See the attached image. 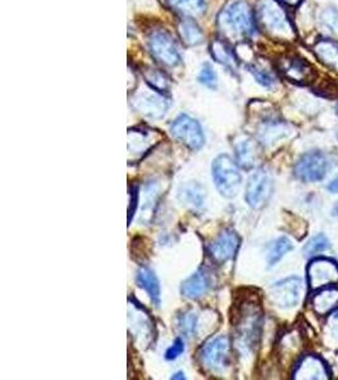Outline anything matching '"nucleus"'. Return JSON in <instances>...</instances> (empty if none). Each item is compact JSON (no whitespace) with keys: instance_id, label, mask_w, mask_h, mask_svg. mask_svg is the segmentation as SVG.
<instances>
[{"instance_id":"f8f14e48","label":"nucleus","mask_w":338,"mask_h":380,"mask_svg":"<svg viewBox=\"0 0 338 380\" xmlns=\"http://www.w3.org/2000/svg\"><path fill=\"white\" fill-rule=\"evenodd\" d=\"M241 246L240 235L232 228H224L208 246V255L214 264L224 265L236 258Z\"/></svg>"},{"instance_id":"4c0bfd02","label":"nucleus","mask_w":338,"mask_h":380,"mask_svg":"<svg viewBox=\"0 0 338 380\" xmlns=\"http://www.w3.org/2000/svg\"><path fill=\"white\" fill-rule=\"evenodd\" d=\"M332 216H338V202L333 207V209H332Z\"/></svg>"},{"instance_id":"393cba45","label":"nucleus","mask_w":338,"mask_h":380,"mask_svg":"<svg viewBox=\"0 0 338 380\" xmlns=\"http://www.w3.org/2000/svg\"><path fill=\"white\" fill-rule=\"evenodd\" d=\"M212 56L219 64L224 65L230 69H235L237 66L236 55L230 45H227L222 39L214 41L211 46Z\"/></svg>"},{"instance_id":"c756f323","label":"nucleus","mask_w":338,"mask_h":380,"mask_svg":"<svg viewBox=\"0 0 338 380\" xmlns=\"http://www.w3.org/2000/svg\"><path fill=\"white\" fill-rule=\"evenodd\" d=\"M178 329L186 337L195 335L198 329V318L193 312H184L178 317Z\"/></svg>"},{"instance_id":"39448f33","label":"nucleus","mask_w":338,"mask_h":380,"mask_svg":"<svg viewBox=\"0 0 338 380\" xmlns=\"http://www.w3.org/2000/svg\"><path fill=\"white\" fill-rule=\"evenodd\" d=\"M232 346L228 336H218L205 342L198 353L200 364L212 373H222L230 365Z\"/></svg>"},{"instance_id":"ea45409f","label":"nucleus","mask_w":338,"mask_h":380,"mask_svg":"<svg viewBox=\"0 0 338 380\" xmlns=\"http://www.w3.org/2000/svg\"><path fill=\"white\" fill-rule=\"evenodd\" d=\"M336 110H337V114H338V104H337V107H336Z\"/></svg>"},{"instance_id":"473e14b6","label":"nucleus","mask_w":338,"mask_h":380,"mask_svg":"<svg viewBox=\"0 0 338 380\" xmlns=\"http://www.w3.org/2000/svg\"><path fill=\"white\" fill-rule=\"evenodd\" d=\"M186 351V343L181 337L175 339L173 345L166 350L165 359L166 360L173 361L178 359L180 355Z\"/></svg>"},{"instance_id":"6ab92c4d","label":"nucleus","mask_w":338,"mask_h":380,"mask_svg":"<svg viewBox=\"0 0 338 380\" xmlns=\"http://www.w3.org/2000/svg\"><path fill=\"white\" fill-rule=\"evenodd\" d=\"M179 200L181 204L189 207L193 211H202L204 207L205 190L198 183H186L179 189Z\"/></svg>"},{"instance_id":"a211bd4d","label":"nucleus","mask_w":338,"mask_h":380,"mask_svg":"<svg viewBox=\"0 0 338 380\" xmlns=\"http://www.w3.org/2000/svg\"><path fill=\"white\" fill-rule=\"evenodd\" d=\"M235 155L237 165L243 170H251L255 168L259 152L257 145L249 137H243L235 143Z\"/></svg>"},{"instance_id":"2f4dec72","label":"nucleus","mask_w":338,"mask_h":380,"mask_svg":"<svg viewBox=\"0 0 338 380\" xmlns=\"http://www.w3.org/2000/svg\"><path fill=\"white\" fill-rule=\"evenodd\" d=\"M198 81L208 89H217V74L209 63H205L202 66V69L199 71Z\"/></svg>"},{"instance_id":"aec40b11","label":"nucleus","mask_w":338,"mask_h":380,"mask_svg":"<svg viewBox=\"0 0 338 380\" xmlns=\"http://www.w3.org/2000/svg\"><path fill=\"white\" fill-rule=\"evenodd\" d=\"M136 283L146 291L155 306H160L161 288H160L159 279L156 277L155 271L147 266H141L136 274Z\"/></svg>"},{"instance_id":"e433bc0d","label":"nucleus","mask_w":338,"mask_h":380,"mask_svg":"<svg viewBox=\"0 0 338 380\" xmlns=\"http://www.w3.org/2000/svg\"><path fill=\"white\" fill-rule=\"evenodd\" d=\"M171 379H186V376H184V373H183V372H179V373L173 375Z\"/></svg>"},{"instance_id":"cd10ccee","label":"nucleus","mask_w":338,"mask_h":380,"mask_svg":"<svg viewBox=\"0 0 338 380\" xmlns=\"http://www.w3.org/2000/svg\"><path fill=\"white\" fill-rule=\"evenodd\" d=\"M330 247H331L330 240L327 239V236L323 233H319L306 242V245L304 246V255L308 258L317 256L320 252L327 251Z\"/></svg>"},{"instance_id":"bb28decb","label":"nucleus","mask_w":338,"mask_h":380,"mask_svg":"<svg viewBox=\"0 0 338 380\" xmlns=\"http://www.w3.org/2000/svg\"><path fill=\"white\" fill-rule=\"evenodd\" d=\"M249 72L254 77L256 81L259 84L266 88V89H271L276 85V78H275L274 74L271 71H268V69L262 67L260 65H249Z\"/></svg>"},{"instance_id":"f03ea898","label":"nucleus","mask_w":338,"mask_h":380,"mask_svg":"<svg viewBox=\"0 0 338 380\" xmlns=\"http://www.w3.org/2000/svg\"><path fill=\"white\" fill-rule=\"evenodd\" d=\"M219 30L232 39H246L254 37L256 33V14L247 3H230L218 15Z\"/></svg>"},{"instance_id":"c9c22d12","label":"nucleus","mask_w":338,"mask_h":380,"mask_svg":"<svg viewBox=\"0 0 338 380\" xmlns=\"http://www.w3.org/2000/svg\"><path fill=\"white\" fill-rule=\"evenodd\" d=\"M279 1L287 7H298L303 0H279Z\"/></svg>"},{"instance_id":"6e6552de","label":"nucleus","mask_w":338,"mask_h":380,"mask_svg":"<svg viewBox=\"0 0 338 380\" xmlns=\"http://www.w3.org/2000/svg\"><path fill=\"white\" fill-rule=\"evenodd\" d=\"M148 48L152 58L166 67H176L181 64V55L173 37L165 31H153L148 36Z\"/></svg>"},{"instance_id":"72a5a7b5","label":"nucleus","mask_w":338,"mask_h":380,"mask_svg":"<svg viewBox=\"0 0 338 380\" xmlns=\"http://www.w3.org/2000/svg\"><path fill=\"white\" fill-rule=\"evenodd\" d=\"M138 195H140L138 187L132 188V190H131V204L128 207V223H131V218L134 217L136 207L138 203Z\"/></svg>"},{"instance_id":"f704fd0d","label":"nucleus","mask_w":338,"mask_h":380,"mask_svg":"<svg viewBox=\"0 0 338 380\" xmlns=\"http://www.w3.org/2000/svg\"><path fill=\"white\" fill-rule=\"evenodd\" d=\"M327 189H328L331 193H338V176L337 178H334V179L328 184Z\"/></svg>"},{"instance_id":"9b49d317","label":"nucleus","mask_w":338,"mask_h":380,"mask_svg":"<svg viewBox=\"0 0 338 380\" xmlns=\"http://www.w3.org/2000/svg\"><path fill=\"white\" fill-rule=\"evenodd\" d=\"M303 293V282L299 277H289L273 284L268 289V296L275 306L289 310L294 308Z\"/></svg>"},{"instance_id":"7ed1b4c3","label":"nucleus","mask_w":338,"mask_h":380,"mask_svg":"<svg viewBox=\"0 0 338 380\" xmlns=\"http://www.w3.org/2000/svg\"><path fill=\"white\" fill-rule=\"evenodd\" d=\"M256 20L264 31L281 41H294L297 32L292 20L279 0H259Z\"/></svg>"},{"instance_id":"c85d7f7f","label":"nucleus","mask_w":338,"mask_h":380,"mask_svg":"<svg viewBox=\"0 0 338 380\" xmlns=\"http://www.w3.org/2000/svg\"><path fill=\"white\" fill-rule=\"evenodd\" d=\"M319 23L331 34L338 37V9L334 7H325L319 13Z\"/></svg>"},{"instance_id":"412c9836","label":"nucleus","mask_w":338,"mask_h":380,"mask_svg":"<svg viewBox=\"0 0 338 380\" xmlns=\"http://www.w3.org/2000/svg\"><path fill=\"white\" fill-rule=\"evenodd\" d=\"M313 51L322 64L338 72V41L319 39L313 46Z\"/></svg>"},{"instance_id":"4468645a","label":"nucleus","mask_w":338,"mask_h":380,"mask_svg":"<svg viewBox=\"0 0 338 380\" xmlns=\"http://www.w3.org/2000/svg\"><path fill=\"white\" fill-rule=\"evenodd\" d=\"M134 104L136 110H138L141 114L148 118H153V119H160L165 116L170 102L169 99H166L164 93L150 89V91L138 93L134 97Z\"/></svg>"},{"instance_id":"423d86ee","label":"nucleus","mask_w":338,"mask_h":380,"mask_svg":"<svg viewBox=\"0 0 338 380\" xmlns=\"http://www.w3.org/2000/svg\"><path fill=\"white\" fill-rule=\"evenodd\" d=\"M306 283L311 291L338 285V263L333 258L317 256L306 266Z\"/></svg>"},{"instance_id":"9d476101","label":"nucleus","mask_w":338,"mask_h":380,"mask_svg":"<svg viewBox=\"0 0 338 380\" xmlns=\"http://www.w3.org/2000/svg\"><path fill=\"white\" fill-rule=\"evenodd\" d=\"M330 169L327 156L320 151H311L300 157L294 166V175L304 183L323 181Z\"/></svg>"},{"instance_id":"2eb2a0df","label":"nucleus","mask_w":338,"mask_h":380,"mask_svg":"<svg viewBox=\"0 0 338 380\" xmlns=\"http://www.w3.org/2000/svg\"><path fill=\"white\" fill-rule=\"evenodd\" d=\"M294 379H330V372L325 361L316 355H306L300 359L293 372Z\"/></svg>"},{"instance_id":"f257e3e1","label":"nucleus","mask_w":338,"mask_h":380,"mask_svg":"<svg viewBox=\"0 0 338 380\" xmlns=\"http://www.w3.org/2000/svg\"><path fill=\"white\" fill-rule=\"evenodd\" d=\"M262 321L261 306L255 298H243L241 304H237L232 315V323L236 329L237 348L242 354H249L259 346Z\"/></svg>"},{"instance_id":"1a4fd4ad","label":"nucleus","mask_w":338,"mask_h":380,"mask_svg":"<svg viewBox=\"0 0 338 380\" xmlns=\"http://www.w3.org/2000/svg\"><path fill=\"white\" fill-rule=\"evenodd\" d=\"M274 193V181L266 169H257L249 176L246 187V202L254 209H261L266 206Z\"/></svg>"},{"instance_id":"f3484780","label":"nucleus","mask_w":338,"mask_h":380,"mask_svg":"<svg viewBox=\"0 0 338 380\" xmlns=\"http://www.w3.org/2000/svg\"><path fill=\"white\" fill-rule=\"evenodd\" d=\"M311 307L318 316H328L338 310V285L316 290L311 296Z\"/></svg>"},{"instance_id":"dca6fc26","label":"nucleus","mask_w":338,"mask_h":380,"mask_svg":"<svg viewBox=\"0 0 338 380\" xmlns=\"http://www.w3.org/2000/svg\"><path fill=\"white\" fill-rule=\"evenodd\" d=\"M211 288V271L205 268H200L199 270L195 271L193 275L183 282L180 287V293L188 299L195 301L205 296Z\"/></svg>"},{"instance_id":"7c9ffc66","label":"nucleus","mask_w":338,"mask_h":380,"mask_svg":"<svg viewBox=\"0 0 338 380\" xmlns=\"http://www.w3.org/2000/svg\"><path fill=\"white\" fill-rule=\"evenodd\" d=\"M147 84L151 86L153 91H160V93H165L169 89V79L166 77L162 71L160 70H148L145 74Z\"/></svg>"},{"instance_id":"a19ab883","label":"nucleus","mask_w":338,"mask_h":380,"mask_svg":"<svg viewBox=\"0 0 338 380\" xmlns=\"http://www.w3.org/2000/svg\"><path fill=\"white\" fill-rule=\"evenodd\" d=\"M336 136H337V138H338V131H337V133H336Z\"/></svg>"},{"instance_id":"20e7f679","label":"nucleus","mask_w":338,"mask_h":380,"mask_svg":"<svg viewBox=\"0 0 338 380\" xmlns=\"http://www.w3.org/2000/svg\"><path fill=\"white\" fill-rule=\"evenodd\" d=\"M238 168L240 166L237 165L236 160L226 154L217 156L212 164L213 181L218 192L224 198L236 197L241 188L242 175Z\"/></svg>"},{"instance_id":"0eeeda50","label":"nucleus","mask_w":338,"mask_h":380,"mask_svg":"<svg viewBox=\"0 0 338 380\" xmlns=\"http://www.w3.org/2000/svg\"><path fill=\"white\" fill-rule=\"evenodd\" d=\"M174 138L192 151H198L204 146L205 136L200 123L188 114H180L170 126Z\"/></svg>"},{"instance_id":"58836bf2","label":"nucleus","mask_w":338,"mask_h":380,"mask_svg":"<svg viewBox=\"0 0 338 380\" xmlns=\"http://www.w3.org/2000/svg\"><path fill=\"white\" fill-rule=\"evenodd\" d=\"M334 317H336V318H338V310H336V313H334Z\"/></svg>"},{"instance_id":"a878e982","label":"nucleus","mask_w":338,"mask_h":380,"mask_svg":"<svg viewBox=\"0 0 338 380\" xmlns=\"http://www.w3.org/2000/svg\"><path fill=\"white\" fill-rule=\"evenodd\" d=\"M293 250V242L287 239V236H281L278 240H275L274 244L270 246L268 252V264L270 268L280 261L281 258L287 255V252Z\"/></svg>"},{"instance_id":"4be33fe9","label":"nucleus","mask_w":338,"mask_h":380,"mask_svg":"<svg viewBox=\"0 0 338 380\" xmlns=\"http://www.w3.org/2000/svg\"><path fill=\"white\" fill-rule=\"evenodd\" d=\"M287 124L281 121H276L274 118H270L261 123L259 129V140L265 145H273L281 137L287 136Z\"/></svg>"},{"instance_id":"b1692460","label":"nucleus","mask_w":338,"mask_h":380,"mask_svg":"<svg viewBox=\"0 0 338 380\" xmlns=\"http://www.w3.org/2000/svg\"><path fill=\"white\" fill-rule=\"evenodd\" d=\"M179 33L183 42L188 46L199 45V44H202V41L204 39L202 28L192 18L183 20L180 22Z\"/></svg>"},{"instance_id":"ddd939ff","label":"nucleus","mask_w":338,"mask_h":380,"mask_svg":"<svg viewBox=\"0 0 338 380\" xmlns=\"http://www.w3.org/2000/svg\"><path fill=\"white\" fill-rule=\"evenodd\" d=\"M279 69L289 81L295 84H311L317 78V72L312 65L299 56L282 58Z\"/></svg>"},{"instance_id":"5701e85b","label":"nucleus","mask_w":338,"mask_h":380,"mask_svg":"<svg viewBox=\"0 0 338 380\" xmlns=\"http://www.w3.org/2000/svg\"><path fill=\"white\" fill-rule=\"evenodd\" d=\"M175 12L186 17H200L207 11V0H164Z\"/></svg>"}]
</instances>
